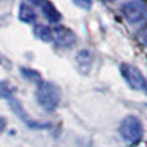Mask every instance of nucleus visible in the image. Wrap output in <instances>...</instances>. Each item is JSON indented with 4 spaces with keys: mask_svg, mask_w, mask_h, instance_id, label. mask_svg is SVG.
<instances>
[{
    "mask_svg": "<svg viewBox=\"0 0 147 147\" xmlns=\"http://www.w3.org/2000/svg\"><path fill=\"white\" fill-rule=\"evenodd\" d=\"M35 97L38 105L47 110V112H52L55 110L60 102V90L56 84L49 82V81H41L37 87L35 91Z\"/></svg>",
    "mask_w": 147,
    "mask_h": 147,
    "instance_id": "obj_1",
    "label": "nucleus"
},
{
    "mask_svg": "<svg viewBox=\"0 0 147 147\" xmlns=\"http://www.w3.org/2000/svg\"><path fill=\"white\" fill-rule=\"evenodd\" d=\"M119 132L125 141L134 144L143 137V124L136 116H127L119 125Z\"/></svg>",
    "mask_w": 147,
    "mask_h": 147,
    "instance_id": "obj_2",
    "label": "nucleus"
},
{
    "mask_svg": "<svg viewBox=\"0 0 147 147\" xmlns=\"http://www.w3.org/2000/svg\"><path fill=\"white\" fill-rule=\"evenodd\" d=\"M121 75L124 77L125 82L129 85L132 90L137 91H144L147 93V80L141 74V71L132 65H121Z\"/></svg>",
    "mask_w": 147,
    "mask_h": 147,
    "instance_id": "obj_3",
    "label": "nucleus"
},
{
    "mask_svg": "<svg viewBox=\"0 0 147 147\" xmlns=\"http://www.w3.org/2000/svg\"><path fill=\"white\" fill-rule=\"evenodd\" d=\"M122 13L131 24H140L147 19V5L140 0H132L122 5Z\"/></svg>",
    "mask_w": 147,
    "mask_h": 147,
    "instance_id": "obj_4",
    "label": "nucleus"
},
{
    "mask_svg": "<svg viewBox=\"0 0 147 147\" xmlns=\"http://www.w3.org/2000/svg\"><path fill=\"white\" fill-rule=\"evenodd\" d=\"M53 40L56 46L62 49H71L77 41V37L66 27H56L53 30Z\"/></svg>",
    "mask_w": 147,
    "mask_h": 147,
    "instance_id": "obj_5",
    "label": "nucleus"
},
{
    "mask_svg": "<svg viewBox=\"0 0 147 147\" xmlns=\"http://www.w3.org/2000/svg\"><path fill=\"white\" fill-rule=\"evenodd\" d=\"M40 6H41V9H43V15L47 18L49 22L56 24V22L60 21V18H62V16H60V13L57 12V9L55 7L53 3H50V2H43V3H40Z\"/></svg>",
    "mask_w": 147,
    "mask_h": 147,
    "instance_id": "obj_6",
    "label": "nucleus"
},
{
    "mask_svg": "<svg viewBox=\"0 0 147 147\" xmlns=\"http://www.w3.org/2000/svg\"><path fill=\"white\" fill-rule=\"evenodd\" d=\"M12 109L15 110V112L18 113V116H21V119L25 122V124L28 125V127H31V128H49L50 125L49 124H38V122H34V121H30L28 119V116L25 115V112L22 110V107H21V105L18 103V102H13L12 100Z\"/></svg>",
    "mask_w": 147,
    "mask_h": 147,
    "instance_id": "obj_7",
    "label": "nucleus"
},
{
    "mask_svg": "<svg viewBox=\"0 0 147 147\" xmlns=\"http://www.w3.org/2000/svg\"><path fill=\"white\" fill-rule=\"evenodd\" d=\"M19 19L25 24H32L35 22V12L34 9L31 7V5L28 3H21L19 6Z\"/></svg>",
    "mask_w": 147,
    "mask_h": 147,
    "instance_id": "obj_8",
    "label": "nucleus"
},
{
    "mask_svg": "<svg viewBox=\"0 0 147 147\" xmlns=\"http://www.w3.org/2000/svg\"><path fill=\"white\" fill-rule=\"evenodd\" d=\"M34 35L38 40L46 41V43L53 40V31L49 28V27H46V25H35L34 27Z\"/></svg>",
    "mask_w": 147,
    "mask_h": 147,
    "instance_id": "obj_9",
    "label": "nucleus"
},
{
    "mask_svg": "<svg viewBox=\"0 0 147 147\" xmlns=\"http://www.w3.org/2000/svg\"><path fill=\"white\" fill-rule=\"evenodd\" d=\"M77 62L78 66L84 71H88V68L91 66V53L88 50H81L77 55Z\"/></svg>",
    "mask_w": 147,
    "mask_h": 147,
    "instance_id": "obj_10",
    "label": "nucleus"
},
{
    "mask_svg": "<svg viewBox=\"0 0 147 147\" xmlns=\"http://www.w3.org/2000/svg\"><path fill=\"white\" fill-rule=\"evenodd\" d=\"M15 88L7 81H0V99H10Z\"/></svg>",
    "mask_w": 147,
    "mask_h": 147,
    "instance_id": "obj_11",
    "label": "nucleus"
},
{
    "mask_svg": "<svg viewBox=\"0 0 147 147\" xmlns=\"http://www.w3.org/2000/svg\"><path fill=\"white\" fill-rule=\"evenodd\" d=\"M21 72H22V75L25 77V78H28V80H40V75H38L37 72H34L32 69H25V68H22Z\"/></svg>",
    "mask_w": 147,
    "mask_h": 147,
    "instance_id": "obj_12",
    "label": "nucleus"
},
{
    "mask_svg": "<svg viewBox=\"0 0 147 147\" xmlns=\"http://www.w3.org/2000/svg\"><path fill=\"white\" fill-rule=\"evenodd\" d=\"M138 40L141 41V44L147 46V27H146V28H143V30L138 32Z\"/></svg>",
    "mask_w": 147,
    "mask_h": 147,
    "instance_id": "obj_13",
    "label": "nucleus"
},
{
    "mask_svg": "<svg viewBox=\"0 0 147 147\" xmlns=\"http://www.w3.org/2000/svg\"><path fill=\"white\" fill-rule=\"evenodd\" d=\"M75 5H77V6H82V7H85V9H90V7H91V3H82V2H75Z\"/></svg>",
    "mask_w": 147,
    "mask_h": 147,
    "instance_id": "obj_14",
    "label": "nucleus"
},
{
    "mask_svg": "<svg viewBox=\"0 0 147 147\" xmlns=\"http://www.w3.org/2000/svg\"><path fill=\"white\" fill-rule=\"evenodd\" d=\"M5 127H6V121L3 118H0V131L5 129Z\"/></svg>",
    "mask_w": 147,
    "mask_h": 147,
    "instance_id": "obj_15",
    "label": "nucleus"
}]
</instances>
